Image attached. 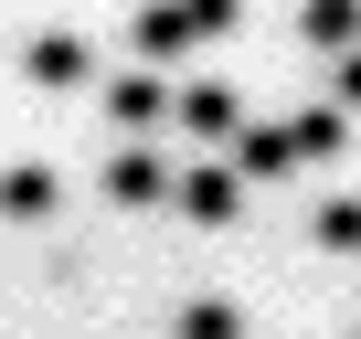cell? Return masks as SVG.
Wrapping results in <instances>:
<instances>
[{"mask_svg": "<svg viewBox=\"0 0 361 339\" xmlns=\"http://www.w3.org/2000/svg\"><path fill=\"white\" fill-rule=\"evenodd\" d=\"M170 212H192V223H234L245 212V181H234V170L224 159H192V170H170V191H159Z\"/></svg>", "mask_w": 361, "mask_h": 339, "instance_id": "cell-1", "label": "cell"}, {"mask_svg": "<svg viewBox=\"0 0 361 339\" xmlns=\"http://www.w3.org/2000/svg\"><path fill=\"white\" fill-rule=\"evenodd\" d=\"M22 75H32L43 96H75V85L96 75V53H85V32H32V43H22Z\"/></svg>", "mask_w": 361, "mask_h": 339, "instance_id": "cell-2", "label": "cell"}, {"mask_svg": "<svg viewBox=\"0 0 361 339\" xmlns=\"http://www.w3.org/2000/svg\"><path fill=\"white\" fill-rule=\"evenodd\" d=\"M159 117H170L180 138H234V127H245V106H234V85H180V96H170Z\"/></svg>", "mask_w": 361, "mask_h": 339, "instance_id": "cell-3", "label": "cell"}, {"mask_svg": "<svg viewBox=\"0 0 361 339\" xmlns=\"http://www.w3.org/2000/svg\"><path fill=\"white\" fill-rule=\"evenodd\" d=\"M54 202H64V181L43 159H11L0 170V223H54Z\"/></svg>", "mask_w": 361, "mask_h": 339, "instance_id": "cell-4", "label": "cell"}, {"mask_svg": "<svg viewBox=\"0 0 361 339\" xmlns=\"http://www.w3.org/2000/svg\"><path fill=\"white\" fill-rule=\"evenodd\" d=\"M159 191H170V170H159V148H138V138H128V148L106 159V202H117V212H149Z\"/></svg>", "mask_w": 361, "mask_h": 339, "instance_id": "cell-5", "label": "cell"}, {"mask_svg": "<svg viewBox=\"0 0 361 339\" xmlns=\"http://www.w3.org/2000/svg\"><path fill=\"white\" fill-rule=\"evenodd\" d=\"M234 181H287V170H298V148H287V127H234Z\"/></svg>", "mask_w": 361, "mask_h": 339, "instance_id": "cell-6", "label": "cell"}, {"mask_svg": "<svg viewBox=\"0 0 361 339\" xmlns=\"http://www.w3.org/2000/svg\"><path fill=\"white\" fill-rule=\"evenodd\" d=\"M276 127H287L298 170H308V159H340V148H350V117H340V106H298V117H276Z\"/></svg>", "mask_w": 361, "mask_h": 339, "instance_id": "cell-7", "label": "cell"}, {"mask_svg": "<svg viewBox=\"0 0 361 339\" xmlns=\"http://www.w3.org/2000/svg\"><path fill=\"white\" fill-rule=\"evenodd\" d=\"M192 53V11H180V0H149L138 11V64H180Z\"/></svg>", "mask_w": 361, "mask_h": 339, "instance_id": "cell-8", "label": "cell"}, {"mask_svg": "<svg viewBox=\"0 0 361 339\" xmlns=\"http://www.w3.org/2000/svg\"><path fill=\"white\" fill-rule=\"evenodd\" d=\"M159 106H170V96H159V75H106V127H128V138H138V127H159Z\"/></svg>", "mask_w": 361, "mask_h": 339, "instance_id": "cell-9", "label": "cell"}, {"mask_svg": "<svg viewBox=\"0 0 361 339\" xmlns=\"http://www.w3.org/2000/svg\"><path fill=\"white\" fill-rule=\"evenodd\" d=\"M308 43H319V53L340 64V53L361 43V0H308Z\"/></svg>", "mask_w": 361, "mask_h": 339, "instance_id": "cell-10", "label": "cell"}, {"mask_svg": "<svg viewBox=\"0 0 361 339\" xmlns=\"http://www.w3.org/2000/svg\"><path fill=\"white\" fill-rule=\"evenodd\" d=\"M180 339H245V307L234 297H192L180 307Z\"/></svg>", "mask_w": 361, "mask_h": 339, "instance_id": "cell-11", "label": "cell"}, {"mask_svg": "<svg viewBox=\"0 0 361 339\" xmlns=\"http://www.w3.org/2000/svg\"><path fill=\"white\" fill-rule=\"evenodd\" d=\"M180 11H192V43H224L245 22V0H180Z\"/></svg>", "mask_w": 361, "mask_h": 339, "instance_id": "cell-12", "label": "cell"}, {"mask_svg": "<svg viewBox=\"0 0 361 339\" xmlns=\"http://www.w3.org/2000/svg\"><path fill=\"white\" fill-rule=\"evenodd\" d=\"M319 244L350 255V244H361V202H319Z\"/></svg>", "mask_w": 361, "mask_h": 339, "instance_id": "cell-13", "label": "cell"}]
</instances>
